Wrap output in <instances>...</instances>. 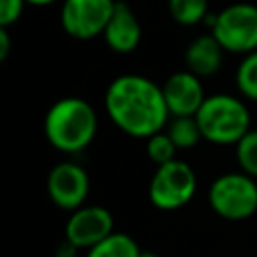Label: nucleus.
<instances>
[{"mask_svg":"<svg viewBox=\"0 0 257 257\" xmlns=\"http://www.w3.org/2000/svg\"><path fill=\"white\" fill-rule=\"evenodd\" d=\"M110 120L135 139H149L169 124L163 86L143 74H120L104 92Z\"/></svg>","mask_w":257,"mask_h":257,"instance_id":"obj_1","label":"nucleus"},{"mask_svg":"<svg viewBox=\"0 0 257 257\" xmlns=\"http://www.w3.org/2000/svg\"><path fill=\"white\" fill-rule=\"evenodd\" d=\"M98 128L94 108L80 96H64L56 100L44 116V135L48 143L62 153L84 151Z\"/></svg>","mask_w":257,"mask_h":257,"instance_id":"obj_2","label":"nucleus"},{"mask_svg":"<svg viewBox=\"0 0 257 257\" xmlns=\"http://www.w3.org/2000/svg\"><path fill=\"white\" fill-rule=\"evenodd\" d=\"M195 118L203 139L215 145H237L251 131L247 104L227 92L207 96Z\"/></svg>","mask_w":257,"mask_h":257,"instance_id":"obj_3","label":"nucleus"},{"mask_svg":"<svg viewBox=\"0 0 257 257\" xmlns=\"http://www.w3.org/2000/svg\"><path fill=\"white\" fill-rule=\"evenodd\" d=\"M211 34L223 46L225 52L249 54L257 50V6L251 2L227 4L217 14L205 18Z\"/></svg>","mask_w":257,"mask_h":257,"instance_id":"obj_4","label":"nucleus"},{"mask_svg":"<svg viewBox=\"0 0 257 257\" xmlns=\"http://www.w3.org/2000/svg\"><path fill=\"white\" fill-rule=\"evenodd\" d=\"M209 205L227 221H245L257 213V181L241 171L219 175L209 187Z\"/></svg>","mask_w":257,"mask_h":257,"instance_id":"obj_5","label":"nucleus"},{"mask_svg":"<svg viewBox=\"0 0 257 257\" xmlns=\"http://www.w3.org/2000/svg\"><path fill=\"white\" fill-rule=\"evenodd\" d=\"M197 193V175L185 161H171L155 169L149 183V201L161 211L185 207Z\"/></svg>","mask_w":257,"mask_h":257,"instance_id":"obj_6","label":"nucleus"},{"mask_svg":"<svg viewBox=\"0 0 257 257\" xmlns=\"http://www.w3.org/2000/svg\"><path fill=\"white\" fill-rule=\"evenodd\" d=\"M118 0H62L60 24L78 40H90L104 32Z\"/></svg>","mask_w":257,"mask_h":257,"instance_id":"obj_7","label":"nucleus"},{"mask_svg":"<svg viewBox=\"0 0 257 257\" xmlns=\"http://www.w3.org/2000/svg\"><path fill=\"white\" fill-rule=\"evenodd\" d=\"M46 191L50 201L62 211H76L84 207L90 191V181L86 171L72 161H62L54 165L46 177Z\"/></svg>","mask_w":257,"mask_h":257,"instance_id":"obj_8","label":"nucleus"},{"mask_svg":"<svg viewBox=\"0 0 257 257\" xmlns=\"http://www.w3.org/2000/svg\"><path fill=\"white\" fill-rule=\"evenodd\" d=\"M114 233L112 213L102 205H84L70 213L64 225V239L78 251L92 249Z\"/></svg>","mask_w":257,"mask_h":257,"instance_id":"obj_9","label":"nucleus"},{"mask_svg":"<svg viewBox=\"0 0 257 257\" xmlns=\"http://www.w3.org/2000/svg\"><path fill=\"white\" fill-rule=\"evenodd\" d=\"M163 94L169 108V114L177 116H195L205 102V90L199 80L189 70H177L163 82Z\"/></svg>","mask_w":257,"mask_h":257,"instance_id":"obj_10","label":"nucleus"},{"mask_svg":"<svg viewBox=\"0 0 257 257\" xmlns=\"http://www.w3.org/2000/svg\"><path fill=\"white\" fill-rule=\"evenodd\" d=\"M141 36H143V28H141L137 14L133 12V8L128 4L118 0L114 6V12L102 32L106 46L112 52L128 54L141 44Z\"/></svg>","mask_w":257,"mask_h":257,"instance_id":"obj_11","label":"nucleus"},{"mask_svg":"<svg viewBox=\"0 0 257 257\" xmlns=\"http://www.w3.org/2000/svg\"><path fill=\"white\" fill-rule=\"evenodd\" d=\"M223 46L217 42L213 34H199L193 38L185 50L187 70L195 76H213L223 62Z\"/></svg>","mask_w":257,"mask_h":257,"instance_id":"obj_12","label":"nucleus"},{"mask_svg":"<svg viewBox=\"0 0 257 257\" xmlns=\"http://www.w3.org/2000/svg\"><path fill=\"white\" fill-rule=\"evenodd\" d=\"M141 253L143 249L128 233L114 231L104 241L88 249L84 257H141Z\"/></svg>","mask_w":257,"mask_h":257,"instance_id":"obj_13","label":"nucleus"},{"mask_svg":"<svg viewBox=\"0 0 257 257\" xmlns=\"http://www.w3.org/2000/svg\"><path fill=\"white\" fill-rule=\"evenodd\" d=\"M167 135L171 137V141L175 143L177 151H187L199 145V141L203 139L201 128L197 124L195 116H177L167 124Z\"/></svg>","mask_w":257,"mask_h":257,"instance_id":"obj_14","label":"nucleus"},{"mask_svg":"<svg viewBox=\"0 0 257 257\" xmlns=\"http://www.w3.org/2000/svg\"><path fill=\"white\" fill-rule=\"evenodd\" d=\"M169 12L175 22L193 26L209 16V0H169Z\"/></svg>","mask_w":257,"mask_h":257,"instance_id":"obj_15","label":"nucleus"},{"mask_svg":"<svg viewBox=\"0 0 257 257\" xmlns=\"http://www.w3.org/2000/svg\"><path fill=\"white\" fill-rule=\"evenodd\" d=\"M237 88L249 100H257V50L243 56L235 72Z\"/></svg>","mask_w":257,"mask_h":257,"instance_id":"obj_16","label":"nucleus"},{"mask_svg":"<svg viewBox=\"0 0 257 257\" xmlns=\"http://www.w3.org/2000/svg\"><path fill=\"white\" fill-rule=\"evenodd\" d=\"M235 159L241 173L257 179V128H251L235 145Z\"/></svg>","mask_w":257,"mask_h":257,"instance_id":"obj_17","label":"nucleus"},{"mask_svg":"<svg viewBox=\"0 0 257 257\" xmlns=\"http://www.w3.org/2000/svg\"><path fill=\"white\" fill-rule=\"evenodd\" d=\"M147 155H149V159L157 167L175 161L177 147L171 141V137L167 135V131H161V133H157V135H153V137L147 139Z\"/></svg>","mask_w":257,"mask_h":257,"instance_id":"obj_18","label":"nucleus"},{"mask_svg":"<svg viewBox=\"0 0 257 257\" xmlns=\"http://www.w3.org/2000/svg\"><path fill=\"white\" fill-rule=\"evenodd\" d=\"M26 0H0V28H8L14 24L24 8Z\"/></svg>","mask_w":257,"mask_h":257,"instance_id":"obj_19","label":"nucleus"},{"mask_svg":"<svg viewBox=\"0 0 257 257\" xmlns=\"http://www.w3.org/2000/svg\"><path fill=\"white\" fill-rule=\"evenodd\" d=\"M10 52V32L8 28H0V60H6Z\"/></svg>","mask_w":257,"mask_h":257,"instance_id":"obj_20","label":"nucleus"},{"mask_svg":"<svg viewBox=\"0 0 257 257\" xmlns=\"http://www.w3.org/2000/svg\"><path fill=\"white\" fill-rule=\"evenodd\" d=\"M76 253H78V249L72 245V243H68L66 239L58 245V249H56V257H76Z\"/></svg>","mask_w":257,"mask_h":257,"instance_id":"obj_21","label":"nucleus"},{"mask_svg":"<svg viewBox=\"0 0 257 257\" xmlns=\"http://www.w3.org/2000/svg\"><path fill=\"white\" fill-rule=\"evenodd\" d=\"M56 0H26V4H32V6H48Z\"/></svg>","mask_w":257,"mask_h":257,"instance_id":"obj_22","label":"nucleus"},{"mask_svg":"<svg viewBox=\"0 0 257 257\" xmlns=\"http://www.w3.org/2000/svg\"><path fill=\"white\" fill-rule=\"evenodd\" d=\"M141 257H159L157 253H153V251H143L141 253Z\"/></svg>","mask_w":257,"mask_h":257,"instance_id":"obj_23","label":"nucleus"}]
</instances>
